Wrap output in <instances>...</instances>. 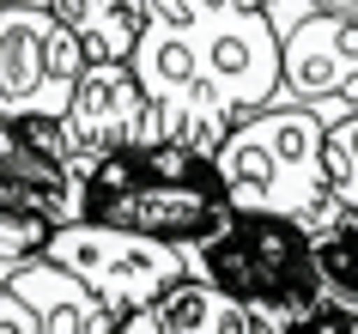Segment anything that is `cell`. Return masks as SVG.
<instances>
[{"label":"cell","mask_w":358,"mask_h":334,"mask_svg":"<svg viewBox=\"0 0 358 334\" xmlns=\"http://www.w3.org/2000/svg\"><path fill=\"white\" fill-rule=\"evenodd\" d=\"M322 140L328 122L310 104H267L213 146V176L237 213H280L316 231L340 213L322 170Z\"/></svg>","instance_id":"6da1fadb"},{"label":"cell","mask_w":358,"mask_h":334,"mask_svg":"<svg viewBox=\"0 0 358 334\" xmlns=\"http://www.w3.org/2000/svg\"><path fill=\"white\" fill-rule=\"evenodd\" d=\"M182 267L189 279H207L231 292L262 328L292 334L303 316L316 310V249L298 219L280 213H237L207 237L182 243Z\"/></svg>","instance_id":"7a4b0ae2"},{"label":"cell","mask_w":358,"mask_h":334,"mask_svg":"<svg viewBox=\"0 0 358 334\" xmlns=\"http://www.w3.org/2000/svg\"><path fill=\"white\" fill-rule=\"evenodd\" d=\"M280 37V92L273 104H310L322 122L358 110V13L322 0H267Z\"/></svg>","instance_id":"3957f363"},{"label":"cell","mask_w":358,"mask_h":334,"mask_svg":"<svg viewBox=\"0 0 358 334\" xmlns=\"http://www.w3.org/2000/svg\"><path fill=\"white\" fill-rule=\"evenodd\" d=\"M43 256L61 261L67 274H79L115 316L152 310L176 279L189 274L176 243L152 237V231H128V225H103V219L55 225V231L43 237Z\"/></svg>","instance_id":"277c9868"},{"label":"cell","mask_w":358,"mask_h":334,"mask_svg":"<svg viewBox=\"0 0 358 334\" xmlns=\"http://www.w3.org/2000/svg\"><path fill=\"white\" fill-rule=\"evenodd\" d=\"M128 67H134V79H140V92L152 97L164 140H176V146H189V152H201V158H213V146L237 128V116L225 110V97L213 92L207 67H201V55H194L189 25L146 13L140 37H134Z\"/></svg>","instance_id":"5b68a950"},{"label":"cell","mask_w":358,"mask_h":334,"mask_svg":"<svg viewBox=\"0 0 358 334\" xmlns=\"http://www.w3.org/2000/svg\"><path fill=\"white\" fill-rule=\"evenodd\" d=\"M85 61L49 6H0V116H67Z\"/></svg>","instance_id":"8992f818"},{"label":"cell","mask_w":358,"mask_h":334,"mask_svg":"<svg viewBox=\"0 0 358 334\" xmlns=\"http://www.w3.org/2000/svg\"><path fill=\"white\" fill-rule=\"evenodd\" d=\"M189 37H194V55L207 67L213 92L225 97V110L237 122L273 104V92H280V37H273V19L262 6L213 0L207 13L189 19Z\"/></svg>","instance_id":"52a82bcc"},{"label":"cell","mask_w":358,"mask_h":334,"mask_svg":"<svg viewBox=\"0 0 358 334\" xmlns=\"http://www.w3.org/2000/svg\"><path fill=\"white\" fill-rule=\"evenodd\" d=\"M61 128H67V140H73L79 176H85V165L103 158V152L164 140L158 110H152V97L140 92V79H134L128 61H85V74H79V85H73V104H67V116H61Z\"/></svg>","instance_id":"ba28073f"},{"label":"cell","mask_w":358,"mask_h":334,"mask_svg":"<svg viewBox=\"0 0 358 334\" xmlns=\"http://www.w3.org/2000/svg\"><path fill=\"white\" fill-rule=\"evenodd\" d=\"M85 219H103V225H128V231H152L164 243H194L219 231L231 219V201L219 176H146L134 188H115V195H92V213Z\"/></svg>","instance_id":"9c48e42d"},{"label":"cell","mask_w":358,"mask_h":334,"mask_svg":"<svg viewBox=\"0 0 358 334\" xmlns=\"http://www.w3.org/2000/svg\"><path fill=\"white\" fill-rule=\"evenodd\" d=\"M0 279L31 304L43 334H122V316L85 286L79 274H67L61 261L37 256H0Z\"/></svg>","instance_id":"30bf717a"},{"label":"cell","mask_w":358,"mask_h":334,"mask_svg":"<svg viewBox=\"0 0 358 334\" xmlns=\"http://www.w3.org/2000/svg\"><path fill=\"white\" fill-rule=\"evenodd\" d=\"M152 316H158V334H262V322L231 292H219L207 279H189V274L152 304Z\"/></svg>","instance_id":"8fae6325"},{"label":"cell","mask_w":358,"mask_h":334,"mask_svg":"<svg viewBox=\"0 0 358 334\" xmlns=\"http://www.w3.org/2000/svg\"><path fill=\"white\" fill-rule=\"evenodd\" d=\"M49 13L85 43L92 61H128L146 25V0H49Z\"/></svg>","instance_id":"7c38bea8"},{"label":"cell","mask_w":358,"mask_h":334,"mask_svg":"<svg viewBox=\"0 0 358 334\" xmlns=\"http://www.w3.org/2000/svg\"><path fill=\"white\" fill-rule=\"evenodd\" d=\"M322 170H328V195H334L346 213H358V110H346L340 122H328Z\"/></svg>","instance_id":"4fadbf2b"},{"label":"cell","mask_w":358,"mask_h":334,"mask_svg":"<svg viewBox=\"0 0 358 334\" xmlns=\"http://www.w3.org/2000/svg\"><path fill=\"white\" fill-rule=\"evenodd\" d=\"M49 237V219H37L31 207L0 183V256H37Z\"/></svg>","instance_id":"5bb4252c"},{"label":"cell","mask_w":358,"mask_h":334,"mask_svg":"<svg viewBox=\"0 0 358 334\" xmlns=\"http://www.w3.org/2000/svg\"><path fill=\"white\" fill-rule=\"evenodd\" d=\"M0 334H43L37 316H31V304H24L6 279H0Z\"/></svg>","instance_id":"9a60e30c"},{"label":"cell","mask_w":358,"mask_h":334,"mask_svg":"<svg viewBox=\"0 0 358 334\" xmlns=\"http://www.w3.org/2000/svg\"><path fill=\"white\" fill-rule=\"evenodd\" d=\"M292 334H358V316L352 310H310Z\"/></svg>","instance_id":"2e32d148"},{"label":"cell","mask_w":358,"mask_h":334,"mask_svg":"<svg viewBox=\"0 0 358 334\" xmlns=\"http://www.w3.org/2000/svg\"><path fill=\"white\" fill-rule=\"evenodd\" d=\"M122 334H158V316H152V310H134V316H122Z\"/></svg>","instance_id":"e0dca14e"},{"label":"cell","mask_w":358,"mask_h":334,"mask_svg":"<svg viewBox=\"0 0 358 334\" xmlns=\"http://www.w3.org/2000/svg\"><path fill=\"white\" fill-rule=\"evenodd\" d=\"M322 6H340V13H358V0H322Z\"/></svg>","instance_id":"ac0fdd59"},{"label":"cell","mask_w":358,"mask_h":334,"mask_svg":"<svg viewBox=\"0 0 358 334\" xmlns=\"http://www.w3.org/2000/svg\"><path fill=\"white\" fill-rule=\"evenodd\" d=\"M262 334H273V328H262Z\"/></svg>","instance_id":"d6986e66"}]
</instances>
